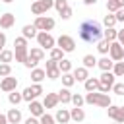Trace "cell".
Here are the masks:
<instances>
[{"instance_id": "obj_33", "label": "cell", "mask_w": 124, "mask_h": 124, "mask_svg": "<svg viewBox=\"0 0 124 124\" xmlns=\"http://www.w3.org/2000/svg\"><path fill=\"white\" fill-rule=\"evenodd\" d=\"M72 105L81 108V107L85 105V99H83V95H79V93H72Z\"/></svg>"}, {"instance_id": "obj_29", "label": "cell", "mask_w": 124, "mask_h": 124, "mask_svg": "<svg viewBox=\"0 0 124 124\" xmlns=\"http://www.w3.org/2000/svg\"><path fill=\"white\" fill-rule=\"evenodd\" d=\"M12 60H14V50L4 48V50L0 52V64H10Z\"/></svg>"}, {"instance_id": "obj_9", "label": "cell", "mask_w": 124, "mask_h": 124, "mask_svg": "<svg viewBox=\"0 0 124 124\" xmlns=\"http://www.w3.org/2000/svg\"><path fill=\"white\" fill-rule=\"evenodd\" d=\"M56 46L62 48V52H74L76 50V41L70 35H60L56 39Z\"/></svg>"}, {"instance_id": "obj_13", "label": "cell", "mask_w": 124, "mask_h": 124, "mask_svg": "<svg viewBox=\"0 0 124 124\" xmlns=\"http://www.w3.org/2000/svg\"><path fill=\"white\" fill-rule=\"evenodd\" d=\"M27 108H29V114H31V116H35V118H41V116L45 114V107H43V103H39L37 99H35V101H31Z\"/></svg>"}, {"instance_id": "obj_12", "label": "cell", "mask_w": 124, "mask_h": 124, "mask_svg": "<svg viewBox=\"0 0 124 124\" xmlns=\"http://www.w3.org/2000/svg\"><path fill=\"white\" fill-rule=\"evenodd\" d=\"M0 89H2L4 93H12V91H16V89H17V78H14V76L2 78V81H0Z\"/></svg>"}, {"instance_id": "obj_24", "label": "cell", "mask_w": 124, "mask_h": 124, "mask_svg": "<svg viewBox=\"0 0 124 124\" xmlns=\"http://www.w3.org/2000/svg\"><path fill=\"white\" fill-rule=\"evenodd\" d=\"M83 118H85V110H83V108H79V107L70 108V120H74V122H81Z\"/></svg>"}, {"instance_id": "obj_20", "label": "cell", "mask_w": 124, "mask_h": 124, "mask_svg": "<svg viewBox=\"0 0 124 124\" xmlns=\"http://www.w3.org/2000/svg\"><path fill=\"white\" fill-rule=\"evenodd\" d=\"M83 87H85V91L87 93H93V91H99V78H87L85 81H83Z\"/></svg>"}, {"instance_id": "obj_48", "label": "cell", "mask_w": 124, "mask_h": 124, "mask_svg": "<svg viewBox=\"0 0 124 124\" xmlns=\"http://www.w3.org/2000/svg\"><path fill=\"white\" fill-rule=\"evenodd\" d=\"M0 124H8V118H6V114H2V112H0Z\"/></svg>"}, {"instance_id": "obj_35", "label": "cell", "mask_w": 124, "mask_h": 124, "mask_svg": "<svg viewBox=\"0 0 124 124\" xmlns=\"http://www.w3.org/2000/svg\"><path fill=\"white\" fill-rule=\"evenodd\" d=\"M103 25H105V27H114V25H116V17H114V14H108V16H105V19H103Z\"/></svg>"}, {"instance_id": "obj_39", "label": "cell", "mask_w": 124, "mask_h": 124, "mask_svg": "<svg viewBox=\"0 0 124 124\" xmlns=\"http://www.w3.org/2000/svg\"><path fill=\"white\" fill-rule=\"evenodd\" d=\"M12 76V66L10 64H0V78H8Z\"/></svg>"}, {"instance_id": "obj_38", "label": "cell", "mask_w": 124, "mask_h": 124, "mask_svg": "<svg viewBox=\"0 0 124 124\" xmlns=\"http://www.w3.org/2000/svg\"><path fill=\"white\" fill-rule=\"evenodd\" d=\"M68 6H70V4H68V0H54V10H56L58 14H60L62 10H66Z\"/></svg>"}, {"instance_id": "obj_1", "label": "cell", "mask_w": 124, "mask_h": 124, "mask_svg": "<svg viewBox=\"0 0 124 124\" xmlns=\"http://www.w3.org/2000/svg\"><path fill=\"white\" fill-rule=\"evenodd\" d=\"M78 33H79V39L85 41V43H97V41L103 39V27L95 19H83L79 23Z\"/></svg>"}, {"instance_id": "obj_52", "label": "cell", "mask_w": 124, "mask_h": 124, "mask_svg": "<svg viewBox=\"0 0 124 124\" xmlns=\"http://www.w3.org/2000/svg\"><path fill=\"white\" fill-rule=\"evenodd\" d=\"M33 2H35V0H33Z\"/></svg>"}, {"instance_id": "obj_47", "label": "cell", "mask_w": 124, "mask_h": 124, "mask_svg": "<svg viewBox=\"0 0 124 124\" xmlns=\"http://www.w3.org/2000/svg\"><path fill=\"white\" fill-rule=\"evenodd\" d=\"M83 4H85V6H95L97 0H83Z\"/></svg>"}, {"instance_id": "obj_17", "label": "cell", "mask_w": 124, "mask_h": 124, "mask_svg": "<svg viewBox=\"0 0 124 124\" xmlns=\"http://www.w3.org/2000/svg\"><path fill=\"white\" fill-rule=\"evenodd\" d=\"M54 120H56V124H68L70 122V110L68 108H56Z\"/></svg>"}, {"instance_id": "obj_18", "label": "cell", "mask_w": 124, "mask_h": 124, "mask_svg": "<svg viewBox=\"0 0 124 124\" xmlns=\"http://www.w3.org/2000/svg\"><path fill=\"white\" fill-rule=\"evenodd\" d=\"M112 66H114V62L108 56H101L97 60V68H101V72H112Z\"/></svg>"}, {"instance_id": "obj_26", "label": "cell", "mask_w": 124, "mask_h": 124, "mask_svg": "<svg viewBox=\"0 0 124 124\" xmlns=\"http://www.w3.org/2000/svg\"><path fill=\"white\" fill-rule=\"evenodd\" d=\"M58 70H60V74H68V72L74 70V66L68 58H62V60H58Z\"/></svg>"}, {"instance_id": "obj_10", "label": "cell", "mask_w": 124, "mask_h": 124, "mask_svg": "<svg viewBox=\"0 0 124 124\" xmlns=\"http://www.w3.org/2000/svg\"><path fill=\"white\" fill-rule=\"evenodd\" d=\"M107 114L108 118H112L118 124H124V107L122 105H108L107 107Z\"/></svg>"}, {"instance_id": "obj_7", "label": "cell", "mask_w": 124, "mask_h": 124, "mask_svg": "<svg viewBox=\"0 0 124 124\" xmlns=\"http://www.w3.org/2000/svg\"><path fill=\"white\" fill-rule=\"evenodd\" d=\"M35 39H37V43H39V46H41L43 50H50V48L56 46V39H54L50 33H46V31H39Z\"/></svg>"}, {"instance_id": "obj_15", "label": "cell", "mask_w": 124, "mask_h": 124, "mask_svg": "<svg viewBox=\"0 0 124 124\" xmlns=\"http://www.w3.org/2000/svg\"><path fill=\"white\" fill-rule=\"evenodd\" d=\"M14 23H16V16L12 12H6L0 16V27L2 29H10V27H14Z\"/></svg>"}, {"instance_id": "obj_36", "label": "cell", "mask_w": 124, "mask_h": 124, "mask_svg": "<svg viewBox=\"0 0 124 124\" xmlns=\"http://www.w3.org/2000/svg\"><path fill=\"white\" fill-rule=\"evenodd\" d=\"M39 124H56V120H54V116H52V114L45 112V114L39 118Z\"/></svg>"}, {"instance_id": "obj_46", "label": "cell", "mask_w": 124, "mask_h": 124, "mask_svg": "<svg viewBox=\"0 0 124 124\" xmlns=\"http://www.w3.org/2000/svg\"><path fill=\"white\" fill-rule=\"evenodd\" d=\"M23 124H39V118H35V116H31V114H29V118H25V120H23Z\"/></svg>"}, {"instance_id": "obj_30", "label": "cell", "mask_w": 124, "mask_h": 124, "mask_svg": "<svg viewBox=\"0 0 124 124\" xmlns=\"http://www.w3.org/2000/svg\"><path fill=\"white\" fill-rule=\"evenodd\" d=\"M60 79H62V85H64V87H68V89H70V87L76 83V79H74L72 72H68V74H62V76H60Z\"/></svg>"}, {"instance_id": "obj_40", "label": "cell", "mask_w": 124, "mask_h": 124, "mask_svg": "<svg viewBox=\"0 0 124 124\" xmlns=\"http://www.w3.org/2000/svg\"><path fill=\"white\" fill-rule=\"evenodd\" d=\"M112 93L118 97H124V83H114L112 85Z\"/></svg>"}, {"instance_id": "obj_31", "label": "cell", "mask_w": 124, "mask_h": 124, "mask_svg": "<svg viewBox=\"0 0 124 124\" xmlns=\"http://www.w3.org/2000/svg\"><path fill=\"white\" fill-rule=\"evenodd\" d=\"M8 101H10V105L17 107V105L23 101V97H21V93H17V91H12V93H8Z\"/></svg>"}, {"instance_id": "obj_6", "label": "cell", "mask_w": 124, "mask_h": 124, "mask_svg": "<svg viewBox=\"0 0 124 124\" xmlns=\"http://www.w3.org/2000/svg\"><path fill=\"white\" fill-rule=\"evenodd\" d=\"M114 83H116V78H114L112 72H103L99 76V91L101 93H108Z\"/></svg>"}, {"instance_id": "obj_37", "label": "cell", "mask_w": 124, "mask_h": 124, "mask_svg": "<svg viewBox=\"0 0 124 124\" xmlns=\"http://www.w3.org/2000/svg\"><path fill=\"white\" fill-rule=\"evenodd\" d=\"M45 72H46V78H48V79H58V78L62 76L58 68H50V70H45Z\"/></svg>"}, {"instance_id": "obj_2", "label": "cell", "mask_w": 124, "mask_h": 124, "mask_svg": "<svg viewBox=\"0 0 124 124\" xmlns=\"http://www.w3.org/2000/svg\"><path fill=\"white\" fill-rule=\"evenodd\" d=\"M85 103L87 105H95V107H101V108H107L108 105H112L108 93H101V91H93V93H85Z\"/></svg>"}, {"instance_id": "obj_51", "label": "cell", "mask_w": 124, "mask_h": 124, "mask_svg": "<svg viewBox=\"0 0 124 124\" xmlns=\"http://www.w3.org/2000/svg\"><path fill=\"white\" fill-rule=\"evenodd\" d=\"M122 60H124V58H122Z\"/></svg>"}, {"instance_id": "obj_4", "label": "cell", "mask_w": 124, "mask_h": 124, "mask_svg": "<svg viewBox=\"0 0 124 124\" xmlns=\"http://www.w3.org/2000/svg\"><path fill=\"white\" fill-rule=\"evenodd\" d=\"M43 58H45V50L41 46H33V48H29V54H27V60H25L23 66L33 70V68H37L39 62H43Z\"/></svg>"}, {"instance_id": "obj_42", "label": "cell", "mask_w": 124, "mask_h": 124, "mask_svg": "<svg viewBox=\"0 0 124 124\" xmlns=\"http://www.w3.org/2000/svg\"><path fill=\"white\" fill-rule=\"evenodd\" d=\"M114 17H116V23H118V21H122V23H124V8H122V10H118V12H114Z\"/></svg>"}, {"instance_id": "obj_44", "label": "cell", "mask_w": 124, "mask_h": 124, "mask_svg": "<svg viewBox=\"0 0 124 124\" xmlns=\"http://www.w3.org/2000/svg\"><path fill=\"white\" fill-rule=\"evenodd\" d=\"M116 41L122 45V48H124V29H118V35H116Z\"/></svg>"}, {"instance_id": "obj_16", "label": "cell", "mask_w": 124, "mask_h": 124, "mask_svg": "<svg viewBox=\"0 0 124 124\" xmlns=\"http://www.w3.org/2000/svg\"><path fill=\"white\" fill-rule=\"evenodd\" d=\"M72 76H74V79H76V81H85V79L89 78V70H87V68H83V66H78V68H74V70H72Z\"/></svg>"}, {"instance_id": "obj_23", "label": "cell", "mask_w": 124, "mask_h": 124, "mask_svg": "<svg viewBox=\"0 0 124 124\" xmlns=\"http://www.w3.org/2000/svg\"><path fill=\"white\" fill-rule=\"evenodd\" d=\"M58 103H62V105H68V103H72V91L68 89V87H62L58 93Z\"/></svg>"}, {"instance_id": "obj_43", "label": "cell", "mask_w": 124, "mask_h": 124, "mask_svg": "<svg viewBox=\"0 0 124 124\" xmlns=\"http://www.w3.org/2000/svg\"><path fill=\"white\" fill-rule=\"evenodd\" d=\"M6 48V33L4 31H0V52Z\"/></svg>"}, {"instance_id": "obj_50", "label": "cell", "mask_w": 124, "mask_h": 124, "mask_svg": "<svg viewBox=\"0 0 124 124\" xmlns=\"http://www.w3.org/2000/svg\"><path fill=\"white\" fill-rule=\"evenodd\" d=\"M112 124H118V122H112Z\"/></svg>"}, {"instance_id": "obj_32", "label": "cell", "mask_w": 124, "mask_h": 124, "mask_svg": "<svg viewBox=\"0 0 124 124\" xmlns=\"http://www.w3.org/2000/svg\"><path fill=\"white\" fill-rule=\"evenodd\" d=\"M112 74H114V78H122V76H124V60L114 62V66H112Z\"/></svg>"}, {"instance_id": "obj_3", "label": "cell", "mask_w": 124, "mask_h": 124, "mask_svg": "<svg viewBox=\"0 0 124 124\" xmlns=\"http://www.w3.org/2000/svg\"><path fill=\"white\" fill-rule=\"evenodd\" d=\"M14 46H16V50H14V58H16V62H21V64H25V60H27V54H29L27 39H25V37H16V39H14Z\"/></svg>"}, {"instance_id": "obj_11", "label": "cell", "mask_w": 124, "mask_h": 124, "mask_svg": "<svg viewBox=\"0 0 124 124\" xmlns=\"http://www.w3.org/2000/svg\"><path fill=\"white\" fill-rule=\"evenodd\" d=\"M108 58H110L112 62H120V60L124 58V48H122V45H120L118 41H112V43H110V48H108Z\"/></svg>"}, {"instance_id": "obj_14", "label": "cell", "mask_w": 124, "mask_h": 124, "mask_svg": "<svg viewBox=\"0 0 124 124\" xmlns=\"http://www.w3.org/2000/svg\"><path fill=\"white\" fill-rule=\"evenodd\" d=\"M6 118H8V124H19V122L23 120V116H21V110H19L17 107L10 108V110L6 112Z\"/></svg>"}, {"instance_id": "obj_34", "label": "cell", "mask_w": 124, "mask_h": 124, "mask_svg": "<svg viewBox=\"0 0 124 124\" xmlns=\"http://www.w3.org/2000/svg\"><path fill=\"white\" fill-rule=\"evenodd\" d=\"M64 58V52H62V48H58V46H54V48H50V60H62Z\"/></svg>"}, {"instance_id": "obj_5", "label": "cell", "mask_w": 124, "mask_h": 124, "mask_svg": "<svg viewBox=\"0 0 124 124\" xmlns=\"http://www.w3.org/2000/svg\"><path fill=\"white\" fill-rule=\"evenodd\" d=\"M54 23H56V21H54L50 16H37L35 21H33V25H35L37 31H46V33H50V31L54 29Z\"/></svg>"}, {"instance_id": "obj_19", "label": "cell", "mask_w": 124, "mask_h": 124, "mask_svg": "<svg viewBox=\"0 0 124 124\" xmlns=\"http://www.w3.org/2000/svg\"><path fill=\"white\" fill-rule=\"evenodd\" d=\"M37 33H39V31L35 29V25H33V23H27V25H23V27H21V37H25L27 41H29V39H35V37H37Z\"/></svg>"}, {"instance_id": "obj_41", "label": "cell", "mask_w": 124, "mask_h": 124, "mask_svg": "<svg viewBox=\"0 0 124 124\" xmlns=\"http://www.w3.org/2000/svg\"><path fill=\"white\" fill-rule=\"evenodd\" d=\"M58 16H60V19H70V17H72V8L68 6V8H66V10H62Z\"/></svg>"}, {"instance_id": "obj_49", "label": "cell", "mask_w": 124, "mask_h": 124, "mask_svg": "<svg viewBox=\"0 0 124 124\" xmlns=\"http://www.w3.org/2000/svg\"><path fill=\"white\" fill-rule=\"evenodd\" d=\"M2 2H4V4H12L14 0H2Z\"/></svg>"}, {"instance_id": "obj_27", "label": "cell", "mask_w": 124, "mask_h": 124, "mask_svg": "<svg viewBox=\"0 0 124 124\" xmlns=\"http://www.w3.org/2000/svg\"><path fill=\"white\" fill-rule=\"evenodd\" d=\"M81 62H83V68H87V70H91V68L97 66V58H95L93 54H85V56L81 58Z\"/></svg>"}, {"instance_id": "obj_8", "label": "cell", "mask_w": 124, "mask_h": 124, "mask_svg": "<svg viewBox=\"0 0 124 124\" xmlns=\"http://www.w3.org/2000/svg\"><path fill=\"white\" fill-rule=\"evenodd\" d=\"M41 93H45V91H43V85H41V83H31V85H27V87L21 91V97H23V101L31 103V101H35Z\"/></svg>"}, {"instance_id": "obj_22", "label": "cell", "mask_w": 124, "mask_h": 124, "mask_svg": "<svg viewBox=\"0 0 124 124\" xmlns=\"http://www.w3.org/2000/svg\"><path fill=\"white\" fill-rule=\"evenodd\" d=\"M45 78H46L45 68H33V70H31V81H33V83H41Z\"/></svg>"}, {"instance_id": "obj_45", "label": "cell", "mask_w": 124, "mask_h": 124, "mask_svg": "<svg viewBox=\"0 0 124 124\" xmlns=\"http://www.w3.org/2000/svg\"><path fill=\"white\" fill-rule=\"evenodd\" d=\"M50 68H58V62L48 58V60H46V68H45V70H50Z\"/></svg>"}, {"instance_id": "obj_28", "label": "cell", "mask_w": 124, "mask_h": 124, "mask_svg": "<svg viewBox=\"0 0 124 124\" xmlns=\"http://www.w3.org/2000/svg\"><path fill=\"white\" fill-rule=\"evenodd\" d=\"M108 48H110V43H108V41H105V39L97 41V50H99L103 56H108Z\"/></svg>"}, {"instance_id": "obj_25", "label": "cell", "mask_w": 124, "mask_h": 124, "mask_svg": "<svg viewBox=\"0 0 124 124\" xmlns=\"http://www.w3.org/2000/svg\"><path fill=\"white\" fill-rule=\"evenodd\" d=\"M116 35H118V29H114V27H105L103 29V39L108 41V43L116 41Z\"/></svg>"}, {"instance_id": "obj_21", "label": "cell", "mask_w": 124, "mask_h": 124, "mask_svg": "<svg viewBox=\"0 0 124 124\" xmlns=\"http://www.w3.org/2000/svg\"><path fill=\"white\" fill-rule=\"evenodd\" d=\"M58 105V95L56 93H46L45 99H43V107L45 108H54Z\"/></svg>"}]
</instances>
